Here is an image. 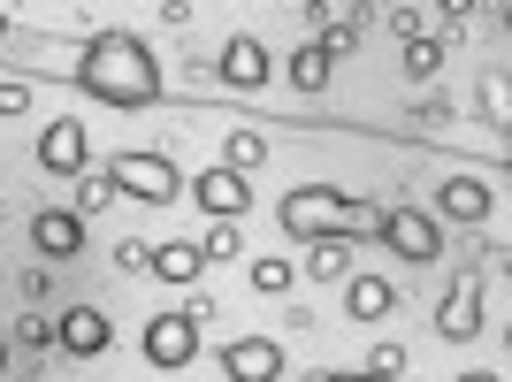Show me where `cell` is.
Returning <instances> with one entry per match:
<instances>
[{
	"instance_id": "6da1fadb",
	"label": "cell",
	"mask_w": 512,
	"mask_h": 382,
	"mask_svg": "<svg viewBox=\"0 0 512 382\" xmlns=\"http://www.w3.org/2000/svg\"><path fill=\"white\" fill-rule=\"evenodd\" d=\"M69 77H77L85 100L115 107V115H138V107L161 100V62H153V46L138 31H92Z\"/></svg>"
},
{
	"instance_id": "7a4b0ae2",
	"label": "cell",
	"mask_w": 512,
	"mask_h": 382,
	"mask_svg": "<svg viewBox=\"0 0 512 382\" xmlns=\"http://www.w3.org/2000/svg\"><path fill=\"white\" fill-rule=\"evenodd\" d=\"M283 237H367L375 230V199L367 191H337V184H299L276 207Z\"/></svg>"
},
{
	"instance_id": "3957f363",
	"label": "cell",
	"mask_w": 512,
	"mask_h": 382,
	"mask_svg": "<svg viewBox=\"0 0 512 382\" xmlns=\"http://www.w3.org/2000/svg\"><path fill=\"white\" fill-rule=\"evenodd\" d=\"M107 184L123 191V199H138V207H176L192 176L176 169L169 153H153V146H130V153H115V161H107Z\"/></svg>"
},
{
	"instance_id": "277c9868",
	"label": "cell",
	"mask_w": 512,
	"mask_h": 382,
	"mask_svg": "<svg viewBox=\"0 0 512 382\" xmlns=\"http://www.w3.org/2000/svg\"><path fill=\"white\" fill-rule=\"evenodd\" d=\"M375 237H383V253H398L406 268H436V260H444V222L428 207H413V199L375 207Z\"/></svg>"
},
{
	"instance_id": "5b68a950",
	"label": "cell",
	"mask_w": 512,
	"mask_h": 382,
	"mask_svg": "<svg viewBox=\"0 0 512 382\" xmlns=\"http://www.w3.org/2000/svg\"><path fill=\"white\" fill-rule=\"evenodd\" d=\"M482 306H490V283H482V268H467V276H451V291L436 298V337L444 344H474L482 337Z\"/></svg>"
},
{
	"instance_id": "8992f818",
	"label": "cell",
	"mask_w": 512,
	"mask_h": 382,
	"mask_svg": "<svg viewBox=\"0 0 512 382\" xmlns=\"http://www.w3.org/2000/svg\"><path fill=\"white\" fill-rule=\"evenodd\" d=\"M138 344H146V360L161 367V375H184V367L199 360V321L192 314H153Z\"/></svg>"
},
{
	"instance_id": "52a82bcc",
	"label": "cell",
	"mask_w": 512,
	"mask_h": 382,
	"mask_svg": "<svg viewBox=\"0 0 512 382\" xmlns=\"http://www.w3.org/2000/svg\"><path fill=\"white\" fill-rule=\"evenodd\" d=\"M214 77H222L230 92H260L268 77H276V54H268L253 31H230V39H222V54H214Z\"/></svg>"
},
{
	"instance_id": "ba28073f",
	"label": "cell",
	"mask_w": 512,
	"mask_h": 382,
	"mask_svg": "<svg viewBox=\"0 0 512 382\" xmlns=\"http://www.w3.org/2000/svg\"><path fill=\"white\" fill-rule=\"evenodd\" d=\"M428 214H436V222H467V230H482V222L497 214V184H482V176H444Z\"/></svg>"
},
{
	"instance_id": "9c48e42d",
	"label": "cell",
	"mask_w": 512,
	"mask_h": 382,
	"mask_svg": "<svg viewBox=\"0 0 512 382\" xmlns=\"http://www.w3.org/2000/svg\"><path fill=\"white\" fill-rule=\"evenodd\" d=\"M184 199H199L214 222H245V214H253V184H245L237 169H222V161H214L207 176H192V184H184Z\"/></svg>"
},
{
	"instance_id": "30bf717a",
	"label": "cell",
	"mask_w": 512,
	"mask_h": 382,
	"mask_svg": "<svg viewBox=\"0 0 512 382\" xmlns=\"http://www.w3.org/2000/svg\"><path fill=\"white\" fill-rule=\"evenodd\" d=\"M214 367L230 382H283V344L276 337H230L214 352Z\"/></svg>"
},
{
	"instance_id": "8fae6325",
	"label": "cell",
	"mask_w": 512,
	"mask_h": 382,
	"mask_svg": "<svg viewBox=\"0 0 512 382\" xmlns=\"http://www.w3.org/2000/svg\"><path fill=\"white\" fill-rule=\"evenodd\" d=\"M107 344H115V321H107L100 306H69V314H54V352H69V360H100Z\"/></svg>"
},
{
	"instance_id": "7c38bea8",
	"label": "cell",
	"mask_w": 512,
	"mask_h": 382,
	"mask_svg": "<svg viewBox=\"0 0 512 382\" xmlns=\"http://www.w3.org/2000/svg\"><path fill=\"white\" fill-rule=\"evenodd\" d=\"M85 123L77 115H54V123H39V169L46 176H85Z\"/></svg>"
},
{
	"instance_id": "4fadbf2b",
	"label": "cell",
	"mask_w": 512,
	"mask_h": 382,
	"mask_svg": "<svg viewBox=\"0 0 512 382\" xmlns=\"http://www.w3.org/2000/svg\"><path fill=\"white\" fill-rule=\"evenodd\" d=\"M31 245H39L46 260H77L85 253V214L77 207H39L31 214Z\"/></svg>"
},
{
	"instance_id": "5bb4252c",
	"label": "cell",
	"mask_w": 512,
	"mask_h": 382,
	"mask_svg": "<svg viewBox=\"0 0 512 382\" xmlns=\"http://www.w3.org/2000/svg\"><path fill=\"white\" fill-rule=\"evenodd\" d=\"M344 314H352V321H390V314H398V283L352 268V276H344Z\"/></svg>"
},
{
	"instance_id": "9a60e30c",
	"label": "cell",
	"mask_w": 512,
	"mask_h": 382,
	"mask_svg": "<svg viewBox=\"0 0 512 382\" xmlns=\"http://www.w3.org/2000/svg\"><path fill=\"white\" fill-rule=\"evenodd\" d=\"M146 276H161V283H169V291H192V283L207 276V253H199L192 237H169V245H153Z\"/></svg>"
},
{
	"instance_id": "2e32d148",
	"label": "cell",
	"mask_w": 512,
	"mask_h": 382,
	"mask_svg": "<svg viewBox=\"0 0 512 382\" xmlns=\"http://www.w3.org/2000/svg\"><path fill=\"white\" fill-rule=\"evenodd\" d=\"M283 77H291V92H299V100H321V92H329V77H337V62H329V54L306 39V46H291Z\"/></svg>"
},
{
	"instance_id": "e0dca14e",
	"label": "cell",
	"mask_w": 512,
	"mask_h": 382,
	"mask_svg": "<svg viewBox=\"0 0 512 382\" xmlns=\"http://www.w3.org/2000/svg\"><path fill=\"white\" fill-rule=\"evenodd\" d=\"M352 245H360V237H306V276L314 283H344L352 276Z\"/></svg>"
},
{
	"instance_id": "ac0fdd59",
	"label": "cell",
	"mask_w": 512,
	"mask_h": 382,
	"mask_svg": "<svg viewBox=\"0 0 512 382\" xmlns=\"http://www.w3.org/2000/svg\"><path fill=\"white\" fill-rule=\"evenodd\" d=\"M360 39H367V23H360V16H329V23L314 31V46L329 54V62H344V54H360Z\"/></svg>"
},
{
	"instance_id": "d6986e66",
	"label": "cell",
	"mask_w": 512,
	"mask_h": 382,
	"mask_svg": "<svg viewBox=\"0 0 512 382\" xmlns=\"http://www.w3.org/2000/svg\"><path fill=\"white\" fill-rule=\"evenodd\" d=\"M245 283H253L260 298H283V291H291V283H299V268H291V260H283V253H260L253 268H245Z\"/></svg>"
},
{
	"instance_id": "ffe728a7",
	"label": "cell",
	"mask_w": 512,
	"mask_h": 382,
	"mask_svg": "<svg viewBox=\"0 0 512 382\" xmlns=\"http://www.w3.org/2000/svg\"><path fill=\"white\" fill-rule=\"evenodd\" d=\"M260 161H268V138H260V130H230V138H222V169L253 176Z\"/></svg>"
},
{
	"instance_id": "44dd1931",
	"label": "cell",
	"mask_w": 512,
	"mask_h": 382,
	"mask_svg": "<svg viewBox=\"0 0 512 382\" xmlns=\"http://www.w3.org/2000/svg\"><path fill=\"white\" fill-rule=\"evenodd\" d=\"M444 54H451V39H406V77H413V85H428V77L444 69Z\"/></svg>"
},
{
	"instance_id": "7402d4cb",
	"label": "cell",
	"mask_w": 512,
	"mask_h": 382,
	"mask_svg": "<svg viewBox=\"0 0 512 382\" xmlns=\"http://www.w3.org/2000/svg\"><path fill=\"white\" fill-rule=\"evenodd\" d=\"M199 253H207V260H237V253H245V222H214V230L199 237Z\"/></svg>"
},
{
	"instance_id": "603a6c76",
	"label": "cell",
	"mask_w": 512,
	"mask_h": 382,
	"mask_svg": "<svg viewBox=\"0 0 512 382\" xmlns=\"http://www.w3.org/2000/svg\"><path fill=\"white\" fill-rule=\"evenodd\" d=\"M482 115H490L497 130L512 123V92H505V77H497V69H490V77H482Z\"/></svg>"
},
{
	"instance_id": "cb8c5ba5",
	"label": "cell",
	"mask_w": 512,
	"mask_h": 382,
	"mask_svg": "<svg viewBox=\"0 0 512 382\" xmlns=\"http://www.w3.org/2000/svg\"><path fill=\"white\" fill-rule=\"evenodd\" d=\"M360 375H383V382H398V375H406V344H375Z\"/></svg>"
},
{
	"instance_id": "d4e9b609",
	"label": "cell",
	"mask_w": 512,
	"mask_h": 382,
	"mask_svg": "<svg viewBox=\"0 0 512 382\" xmlns=\"http://www.w3.org/2000/svg\"><path fill=\"white\" fill-rule=\"evenodd\" d=\"M16 344H31V352H54V314H23V321H16Z\"/></svg>"
},
{
	"instance_id": "484cf974",
	"label": "cell",
	"mask_w": 512,
	"mask_h": 382,
	"mask_svg": "<svg viewBox=\"0 0 512 382\" xmlns=\"http://www.w3.org/2000/svg\"><path fill=\"white\" fill-rule=\"evenodd\" d=\"M107 199H115V184H107V169H100V176H85V184H77V214H100Z\"/></svg>"
},
{
	"instance_id": "4316f807",
	"label": "cell",
	"mask_w": 512,
	"mask_h": 382,
	"mask_svg": "<svg viewBox=\"0 0 512 382\" xmlns=\"http://www.w3.org/2000/svg\"><path fill=\"white\" fill-rule=\"evenodd\" d=\"M146 260H153L146 237H123V245H115V268H130V276H146Z\"/></svg>"
},
{
	"instance_id": "83f0119b",
	"label": "cell",
	"mask_w": 512,
	"mask_h": 382,
	"mask_svg": "<svg viewBox=\"0 0 512 382\" xmlns=\"http://www.w3.org/2000/svg\"><path fill=\"white\" fill-rule=\"evenodd\" d=\"M0 115H31V85L23 77H0Z\"/></svg>"
},
{
	"instance_id": "f1b7e54d",
	"label": "cell",
	"mask_w": 512,
	"mask_h": 382,
	"mask_svg": "<svg viewBox=\"0 0 512 382\" xmlns=\"http://www.w3.org/2000/svg\"><path fill=\"white\" fill-rule=\"evenodd\" d=\"M390 31H398V39H421V8H390Z\"/></svg>"
},
{
	"instance_id": "f546056e",
	"label": "cell",
	"mask_w": 512,
	"mask_h": 382,
	"mask_svg": "<svg viewBox=\"0 0 512 382\" xmlns=\"http://www.w3.org/2000/svg\"><path fill=\"white\" fill-rule=\"evenodd\" d=\"M184 314H192V321H199V329H207V321H214V314H222V306H214V298H207V291H192V298H184Z\"/></svg>"
},
{
	"instance_id": "4dcf8cb0",
	"label": "cell",
	"mask_w": 512,
	"mask_h": 382,
	"mask_svg": "<svg viewBox=\"0 0 512 382\" xmlns=\"http://www.w3.org/2000/svg\"><path fill=\"white\" fill-rule=\"evenodd\" d=\"M474 8H482V0H436V16H444V23H467Z\"/></svg>"
},
{
	"instance_id": "1f68e13d",
	"label": "cell",
	"mask_w": 512,
	"mask_h": 382,
	"mask_svg": "<svg viewBox=\"0 0 512 382\" xmlns=\"http://www.w3.org/2000/svg\"><path fill=\"white\" fill-rule=\"evenodd\" d=\"M161 23H176V31H184V23H192V0H161Z\"/></svg>"
},
{
	"instance_id": "d6a6232c",
	"label": "cell",
	"mask_w": 512,
	"mask_h": 382,
	"mask_svg": "<svg viewBox=\"0 0 512 382\" xmlns=\"http://www.w3.org/2000/svg\"><path fill=\"white\" fill-rule=\"evenodd\" d=\"M299 382H383V375H344V367H321V375H299Z\"/></svg>"
},
{
	"instance_id": "836d02e7",
	"label": "cell",
	"mask_w": 512,
	"mask_h": 382,
	"mask_svg": "<svg viewBox=\"0 0 512 382\" xmlns=\"http://www.w3.org/2000/svg\"><path fill=\"white\" fill-rule=\"evenodd\" d=\"M451 382H505V375H490V367H467V375H451Z\"/></svg>"
},
{
	"instance_id": "e575fe53",
	"label": "cell",
	"mask_w": 512,
	"mask_h": 382,
	"mask_svg": "<svg viewBox=\"0 0 512 382\" xmlns=\"http://www.w3.org/2000/svg\"><path fill=\"white\" fill-rule=\"evenodd\" d=\"M0 375H8V329H0Z\"/></svg>"
},
{
	"instance_id": "d590c367",
	"label": "cell",
	"mask_w": 512,
	"mask_h": 382,
	"mask_svg": "<svg viewBox=\"0 0 512 382\" xmlns=\"http://www.w3.org/2000/svg\"><path fill=\"white\" fill-rule=\"evenodd\" d=\"M0 39H8V8H0Z\"/></svg>"
},
{
	"instance_id": "8d00e7d4",
	"label": "cell",
	"mask_w": 512,
	"mask_h": 382,
	"mask_svg": "<svg viewBox=\"0 0 512 382\" xmlns=\"http://www.w3.org/2000/svg\"><path fill=\"white\" fill-rule=\"evenodd\" d=\"M8 382H39V375H8Z\"/></svg>"
}]
</instances>
